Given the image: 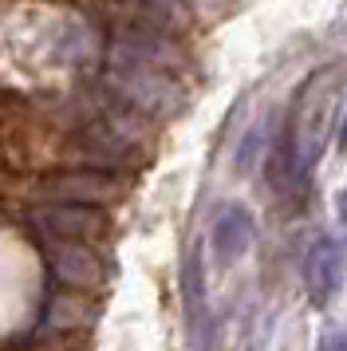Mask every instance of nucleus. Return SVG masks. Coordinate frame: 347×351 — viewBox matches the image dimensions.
<instances>
[{
  "label": "nucleus",
  "mask_w": 347,
  "mask_h": 351,
  "mask_svg": "<svg viewBox=\"0 0 347 351\" xmlns=\"http://www.w3.org/2000/svg\"><path fill=\"white\" fill-rule=\"evenodd\" d=\"M335 206H339V217H344V221H347V190L339 193V202H335Z\"/></svg>",
  "instance_id": "nucleus-9"
},
{
  "label": "nucleus",
  "mask_w": 347,
  "mask_h": 351,
  "mask_svg": "<svg viewBox=\"0 0 347 351\" xmlns=\"http://www.w3.org/2000/svg\"><path fill=\"white\" fill-rule=\"evenodd\" d=\"M28 221L36 241H63V245H103L110 233L107 209L87 206H28Z\"/></svg>",
  "instance_id": "nucleus-3"
},
{
  "label": "nucleus",
  "mask_w": 347,
  "mask_h": 351,
  "mask_svg": "<svg viewBox=\"0 0 347 351\" xmlns=\"http://www.w3.org/2000/svg\"><path fill=\"white\" fill-rule=\"evenodd\" d=\"M344 285V249L335 237H315L304 253V288L312 304H328Z\"/></svg>",
  "instance_id": "nucleus-5"
},
{
  "label": "nucleus",
  "mask_w": 347,
  "mask_h": 351,
  "mask_svg": "<svg viewBox=\"0 0 347 351\" xmlns=\"http://www.w3.org/2000/svg\"><path fill=\"white\" fill-rule=\"evenodd\" d=\"M0 166H4V162H0Z\"/></svg>",
  "instance_id": "nucleus-11"
},
{
  "label": "nucleus",
  "mask_w": 347,
  "mask_h": 351,
  "mask_svg": "<svg viewBox=\"0 0 347 351\" xmlns=\"http://www.w3.org/2000/svg\"><path fill=\"white\" fill-rule=\"evenodd\" d=\"M249 245H252V213L245 206H237V202L221 206L217 221H213V249H217V256L229 265V261L249 253Z\"/></svg>",
  "instance_id": "nucleus-7"
},
{
  "label": "nucleus",
  "mask_w": 347,
  "mask_h": 351,
  "mask_svg": "<svg viewBox=\"0 0 347 351\" xmlns=\"http://www.w3.org/2000/svg\"><path fill=\"white\" fill-rule=\"evenodd\" d=\"M91 319H95L91 296H79V292H63V288H56L51 300H47V308H44V335H51V339H67V335L83 332Z\"/></svg>",
  "instance_id": "nucleus-6"
},
{
  "label": "nucleus",
  "mask_w": 347,
  "mask_h": 351,
  "mask_svg": "<svg viewBox=\"0 0 347 351\" xmlns=\"http://www.w3.org/2000/svg\"><path fill=\"white\" fill-rule=\"evenodd\" d=\"M40 245H44L47 269H51V276H56V285L63 292H79V296L103 292V285H107V256L95 245H63V241H40Z\"/></svg>",
  "instance_id": "nucleus-4"
},
{
  "label": "nucleus",
  "mask_w": 347,
  "mask_h": 351,
  "mask_svg": "<svg viewBox=\"0 0 347 351\" xmlns=\"http://www.w3.org/2000/svg\"><path fill=\"white\" fill-rule=\"evenodd\" d=\"M339 150H347V119H344V130H339Z\"/></svg>",
  "instance_id": "nucleus-10"
},
{
  "label": "nucleus",
  "mask_w": 347,
  "mask_h": 351,
  "mask_svg": "<svg viewBox=\"0 0 347 351\" xmlns=\"http://www.w3.org/2000/svg\"><path fill=\"white\" fill-rule=\"evenodd\" d=\"M344 83H347V71L339 64H328L300 83L296 99H292V114H288V154H292V170L300 178L312 174L315 162L324 158V150H328V134L335 127Z\"/></svg>",
  "instance_id": "nucleus-1"
},
{
  "label": "nucleus",
  "mask_w": 347,
  "mask_h": 351,
  "mask_svg": "<svg viewBox=\"0 0 347 351\" xmlns=\"http://www.w3.org/2000/svg\"><path fill=\"white\" fill-rule=\"evenodd\" d=\"M126 178L99 174V170H56L24 182V202L28 206H87L107 209L123 202Z\"/></svg>",
  "instance_id": "nucleus-2"
},
{
  "label": "nucleus",
  "mask_w": 347,
  "mask_h": 351,
  "mask_svg": "<svg viewBox=\"0 0 347 351\" xmlns=\"http://www.w3.org/2000/svg\"><path fill=\"white\" fill-rule=\"evenodd\" d=\"M320 351H347V332H328L320 339Z\"/></svg>",
  "instance_id": "nucleus-8"
}]
</instances>
